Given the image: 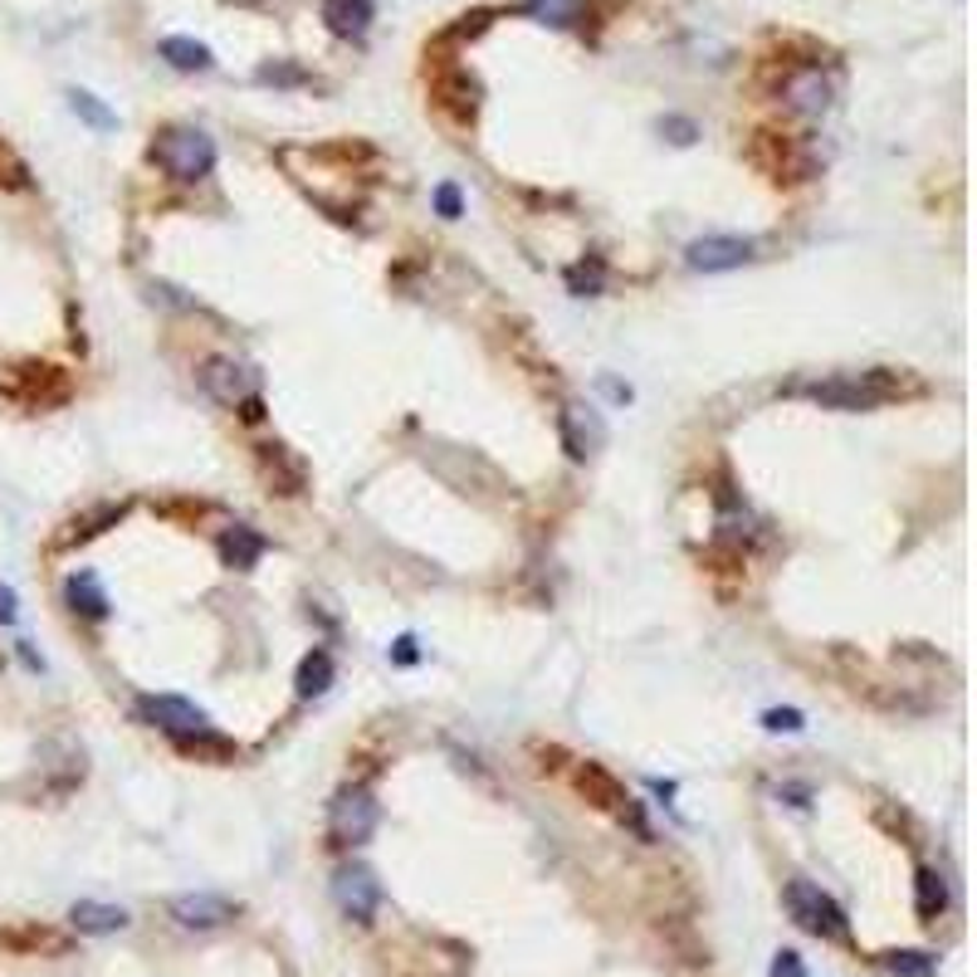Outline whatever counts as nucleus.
<instances>
[{"instance_id": "obj_1", "label": "nucleus", "mask_w": 977, "mask_h": 977, "mask_svg": "<svg viewBox=\"0 0 977 977\" xmlns=\"http://www.w3.org/2000/svg\"><path fill=\"white\" fill-rule=\"evenodd\" d=\"M801 396H811L816 406H831V411H875V406H885V401H895L899 396V377H889V372H846V377L807 381Z\"/></svg>"}, {"instance_id": "obj_2", "label": "nucleus", "mask_w": 977, "mask_h": 977, "mask_svg": "<svg viewBox=\"0 0 977 977\" xmlns=\"http://www.w3.org/2000/svg\"><path fill=\"white\" fill-rule=\"evenodd\" d=\"M142 719H152L157 728H162L167 738H177L181 748H201V752H230L226 738L210 728V719L196 704L177 699V695H157V699H142Z\"/></svg>"}, {"instance_id": "obj_3", "label": "nucleus", "mask_w": 977, "mask_h": 977, "mask_svg": "<svg viewBox=\"0 0 977 977\" xmlns=\"http://www.w3.org/2000/svg\"><path fill=\"white\" fill-rule=\"evenodd\" d=\"M782 905H787L791 919H797V929H807V934H816V938H831V944H846V938H850L846 909H840L821 885L791 880V885L782 889Z\"/></svg>"}, {"instance_id": "obj_4", "label": "nucleus", "mask_w": 977, "mask_h": 977, "mask_svg": "<svg viewBox=\"0 0 977 977\" xmlns=\"http://www.w3.org/2000/svg\"><path fill=\"white\" fill-rule=\"evenodd\" d=\"M152 157L167 177L201 181V177H210V167H216V142H210L201 128H167L162 138L152 142Z\"/></svg>"}, {"instance_id": "obj_5", "label": "nucleus", "mask_w": 977, "mask_h": 977, "mask_svg": "<svg viewBox=\"0 0 977 977\" xmlns=\"http://www.w3.org/2000/svg\"><path fill=\"white\" fill-rule=\"evenodd\" d=\"M201 387L216 396L220 406L245 411V420L265 416V406H259V372L255 367H245V362H235V357H210V362L201 367Z\"/></svg>"}, {"instance_id": "obj_6", "label": "nucleus", "mask_w": 977, "mask_h": 977, "mask_svg": "<svg viewBox=\"0 0 977 977\" xmlns=\"http://www.w3.org/2000/svg\"><path fill=\"white\" fill-rule=\"evenodd\" d=\"M377 821H381V807L372 801L367 787H342L328 807V831L338 846H362V840H372Z\"/></svg>"}, {"instance_id": "obj_7", "label": "nucleus", "mask_w": 977, "mask_h": 977, "mask_svg": "<svg viewBox=\"0 0 977 977\" xmlns=\"http://www.w3.org/2000/svg\"><path fill=\"white\" fill-rule=\"evenodd\" d=\"M572 782H577V791L591 801V807H601V811H611V816H621V821H630L640 836H650L646 831V821H640V807L630 801V791L616 782L611 772L601 768V762H577V772H572Z\"/></svg>"}, {"instance_id": "obj_8", "label": "nucleus", "mask_w": 977, "mask_h": 977, "mask_svg": "<svg viewBox=\"0 0 977 977\" xmlns=\"http://www.w3.org/2000/svg\"><path fill=\"white\" fill-rule=\"evenodd\" d=\"M332 895H338V909L357 924H372V914L381 905V885L367 865H342L338 880H332Z\"/></svg>"}, {"instance_id": "obj_9", "label": "nucleus", "mask_w": 977, "mask_h": 977, "mask_svg": "<svg viewBox=\"0 0 977 977\" xmlns=\"http://www.w3.org/2000/svg\"><path fill=\"white\" fill-rule=\"evenodd\" d=\"M782 98H787L791 113L821 118L826 108H831V98H836V83L826 79V73L816 69V64H801V69H791L787 79H782Z\"/></svg>"}, {"instance_id": "obj_10", "label": "nucleus", "mask_w": 977, "mask_h": 977, "mask_svg": "<svg viewBox=\"0 0 977 977\" xmlns=\"http://www.w3.org/2000/svg\"><path fill=\"white\" fill-rule=\"evenodd\" d=\"M689 269H704V275H724V269H738L752 259V240H738V235H704L685 250Z\"/></svg>"}, {"instance_id": "obj_11", "label": "nucleus", "mask_w": 977, "mask_h": 977, "mask_svg": "<svg viewBox=\"0 0 977 977\" xmlns=\"http://www.w3.org/2000/svg\"><path fill=\"white\" fill-rule=\"evenodd\" d=\"M171 919L181 924V929H196V934H206V929H226V924L235 919V905L230 899H220V895H177L171 899Z\"/></svg>"}, {"instance_id": "obj_12", "label": "nucleus", "mask_w": 977, "mask_h": 977, "mask_svg": "<svg viewBox=\"0 0 977 977\" xmlns=\"http://www.w3.org/2000/svg\"><path fill=\"white\" fill-rule=\"evenodd\" d=\"M562 440H567V455H572V460H587V455H597L601 440H606L601 416L591 411V406H582V401H567V406H562Z\"/></svg>"}, {"instance_id": "obj_13", "label": "nucleus", "mask_w": 977, "mask_h": 977, "mask_svg": "<svg viewBox=\"0 0 977 977\" xmlns=\"http://www.w3.org/2000/svg\"><path fill=\"white\" fill-rule=\"evenodd\" d=\"M69 924L79 934H122V929H128V909L98 905V899H79V905L69 909Z\"/></svg>"}, {"instance_id": "obj_14", "label": "nucleus", "mask_w": 977, "mask_h": 977, "mask_svg": "<svg viewBox=\"0 0 977 977\" xmlns=\"http://www.w3.org/2000/svg\"><path fill=\"white\" fill-rule=\"evenodd\" d=\"M914 909H919L924 924H934L948 909V880L934 865H919V875H914Z\"/></svg>"}, {"instance_id": "obj_15", "label": "nucleus", "mask_w": 977, "mask_h": 977, "mask_svg": "<svg viewBox=\"0 0 977 977\" xmlns=\"http://www.w3.org/2000/svg\"><path fill=\"white\" fill-rule=\"evenodd\" d=\"M64 597H69L73 611L89 616V621H103V616H108V597H103V587H98L93 572H73L64 582Z\"/></svg>"}, {"instance_id": "obj_16", "label": "nucleus", "mask_w": 977, "mask_h": 977, "mask_svg": "<svg viewBox=\"0 0 977 977\" xmlns=\"http://www.w3.org/2000/svg\"><path fill=\"white\" fill-rule=\"evenodd\" d=\"M323 20L332 24V34H367V20H372V0H328L323 6Z\"/></svg>"}, {"instance_id": "obj_17", "label": "nucleus", "mask_w": 977, "mask_h": 977, "mask_svg": "<svg viewBox=\"0 0 977 977\" xmlns=\"http://www.w3.org/2000/svg\"><path fill=\"white\" fill-rule=\"evenodd\" d=\"M265 475L275 479L279 494H299L303 489V465L289 455V445H265Z\"/></svg>"}, {"instance_id": "obj_18", "label": "nucleus", "mask_w": 977, "mask_h": 977, "mask_svg": "<svg viewBox=\"0 0 977 977\" xmlns=\"http://www.w3.org/2000/svg\"><path fill=\"white\" fill-rule=\"evenodd\" d=\"M436 93L445 108H455V118H475L479 108V83L465 79V73H455V79H436Z\"/></svg>"}, {"instance_id": "obj_19", "label": "nucleus", "mask_w": 977, "mask_h": 977, "mask_svg": "<svg viewBox=\"0 0 977 977\" xmlns=\"http://www.w3.org/2000/svg\"><path fill=\"white\" fill-rule=\"evenodd\" d=\"M220 552H226V562L230 567H255L259 562V552H265V538L255 534V528H230L226 538H220Z\"/></svg>"}, {"instance_id": "obj_20", "label": "nucleus", "mask_w": 977, "mask_h": 977, "mask_svg": "<svg viewBox=\"0 0 977 977\" xmlns=\"http://www.w3.org/2000/svg\"><path fill=\"white\" fill-rule=\"evenodd\" d=\"M162 59H167L171 69H181V73H201V69H210V49H206V44H196V40H181V34L162 40Z\"/></svg>"}, {"instance_id": "obj_21", "label": "nucleus", "mask_w": 977, "mask_h": 977, "mask_svg": "<svg viewBox=\"0 0 977 977\" xmlns=\"http://www.w3.org/2000/svg\"><path fill=\"white\" fill-rule=\"evenodd\" d=\"M328 685H332V655L328 650H313L308 660L299 665V695L303 699H318V695H328Z\"/></svg>"}, {"instance_id": "obj_22", "label": "nucleus", "mask_w": 977, "mask_h": 977, "mask_svg": "<svg viewBox=\"0 0 977 977\" xmlns=\"http://www.w3.org/2000/svg\"><path fill=\"white\" fill-rule=\"evenodd\" d=\"M880 963H885V973H895V977H934L938 973L934 954H919V948H895V954H885Z\"/></svg>"}, {"instance_id": "obj_23", "label": "nucleus", "mask_w": 977, "mask_h": 977, "mask_svg": "<svg viewBox=\"0 0 977 977\" xmlns=\"http://www.w3.org/2000/svg\"><path fill=\"white\" fill-rule=\"evenodd\" d=\"M69 108L79 113L89 128H98V132H108V128H118V118L108 113L103 103H98V93H89V89H69Z\"/></svg>"}, {"instance_id": "obj_24", "label": "nucleus", "mask_w": 977, "mask_h": 977, "mask_svg": "<svg viewBox=\"0 0 977 977\" xmlns=\"http://www.w3.org/2000/svg\"><path fill=\"white\" fill-rule=\"evenodd\" d=\"M528 16H538L542 24H572L582 16V0H524Z\"/></svg>"}, {"instance_id": "obj_25", "label": "nucleus", "mask_w": 977, "mask_h": 977, "mask_svg": "<svg viewBox=\"0 0 977 977\" xmlns=\"http://www.w3.org/2000/svg\"><path fill=\"white\" fill-rule=\"evenodd\" d=\"M0 187H10V191H24V187H30V167H24L6 142H0Z\"/></svg>"}, {"instance_id": "obj_26", "label": "nucleus", "mask_w": 977, "mask_h": 977, "mask_svg": "<svg viewBox=\"0 0 977 977\" xmlns=\"http://www.w3.org/2000/svg\"><path fill=\"white\" fill-rule=\"evenodd\" d=\"M460 206H465V201H460V187H455V181H440V187H436V210H440V216L455 220V216H460Z\"/></svg>"}, {"instance_id": "obj_27", "label": "nucleus", "mask_w": 977, "mask_h": 977, "mask_svg": "<svg viewBox=\"0 0 977 977\" xmlns=\"http://www.w3.org/2000/svg\"><path fill=\"white\" fill-rule=\"evenodd\" d=\"M762 724H768L772 734H797V728H801V714H797V709H768V714H762Z\"/></svg>"}, {"instance_id": "obj_28", "label": "nucleus", "mask_w": 977, "mask_h": 977, "mask_svg": "<svg viewBox=\"0 0 977 977\" xmlns=\"http://www.w3.org/2000/svg\"><path fill=\"white\" fill-rule=\"evenodd\" d=\"M259 83H303V69H289V64H265V69H259Z\"/></svg>"}, {"instance_id": "obj_29", "label": "nucleus", "mask_w": 977, "mask_h": 977, "mask_svg": "<svg viewBox=\"0 0 977 977\" xmlns=\"http://www.w3.org/2000/svg\"><path fill=\"white\" fill-rule=\"evenodd\" d=\"M660 132H670V142H679V147L695 142V122H689V118H665Z\"/></svg>"}, {"instance_id": "obj_30", "label": "nucleus", "mask_w": 977, "mask_h": 977, "mask_svg": "<svg viewBox=\"0 0 977 977\" xmlns=\"http://www.w3.org/2000/svg\"><path fill=\"white\" fill-rule=\"evenodd\" d=\"M772 977H807V968H801L797 954H787V948H782V954L772 958Z\"/></svg>"}, {"instance_id": "obj_31", "label": "nucleus", "mask_w": 977, "mask_h": 977, "mask_svg": "<svg viewBox=\"0 0 977 977\" xmlns=\"http://www.w3.org/2000/svg\"><path fill=\"white\" fill-rule=\"evenodd\" d=\"M16 606H20V601H16V591H10L6 582H0V626H10V621H16Z\"/></svg>"}, {"instance_id": "obj_32", "label": "nucleus", "mask_w": 977, "mask_h": 977, "mask_svg": "<svg viewBox=\"0 0 977 977\" xmlns=\"http://www.w3.org/2000/svg\"><path fill=\"white\" fill-rule=\"evenodd\" d=\"M396 660H401V665H411V660H416V640H411V636L396 640Z\"/></svg>"}, {"instance_id": "obj_33", "label": "nucleus", "mask_w": 977, "mask_h": 977, "mask_svg": "<svg viewBox=\"0 0 977 977\" xmlns=\"http://www.w3.org/2000/svg\"><path fill=\"white\" fill-rule=\"evenodd\" d=\"M20 660H24V665H30V670H40V655H34V650H30V640H20Z\"/></svg>"}]
</instances>
